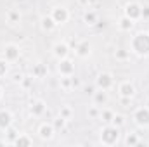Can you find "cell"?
<instances>
[{
  "instance_id": "6da1fadb",
  "label": "cell",
  "mask_w": 149,
  "mask_h": 147,
  "mask_svg": "<svg viewBox=\"0 0 149 147\" xmlns=\"http://www.w3.org/2000/svg\"><path fill=\"white\" fill-rule=\"evenodd\" d=\"M132 49L139 55H149V33H139L132 40Z\"/></svg>"
},
{
  "instance_id": "7a4b0ae2",
  "label": "cell",
  "mask_w": 149,
  "mask_h": 147,
  "mask_svg": "<svg viewBox=\"0 0 149 147\" xmlns=\"http://www.w3.org/2000/svg\"><path fill=\"white\" fill-rule=\"evenodd\" d=\"M118 137H120V133H118V128H116V126H108V128H104V130L101 132V139H102V142L108 144V146L116 144V142H118Z\"/></svg>"
},
{
  "instance_id": "3957f363",
  "label": "cell",
  "mask_w": 149,
  "mask_h": 147,
  "mask_svg": "<svg viewBox=\"0 0 149 147\" xmlns=\"http://www.w3.org/2000/svg\"><path fill=\"white\" fill-rule=\"evenodd\" d=\"M141 12H142V7L139 5V3H128L127 5V9H125V16L127 17H130L132 21H135V19H139L141 17Z\"/></svg>"
},
{
  "instance_id": "277c9868",
  "label": "cell",
  "mask_w": 149,
  "mask_h": 147,
  "mask_svg": "<svg viewBox=\"0 0 149 147\" xmlns=\"http://www.w3.org/2000/svg\"><path fill=\"white\" fill-rule=\"evenodd\" d=\"M52 17H54V21H56L57 24H63V23H66V21H68L70 14H68V10H66L64 7H57V9H54Z\"/></svg>"
},
{
  "instance_id": "5b68a950",
  "label": "cell",
  "mask_w": 149,
  "mask_h": 147,
  "mask_svg": "<svg viewBox=\"0 0 149 147\" xmlns=\"http://www.w3.org/2000/svg\"><path fill=\"white\" fill-rule=\"evenodd\" d=\"M74 71V66L71 61H68V59H61V62H59V73L63 74V76H71Z\"/></svg>"
},
{
  "instance_id": "8992f818",
  "label": "cell",
  "mask_w": 149,
  "mask_h": 147,
  "mask_svg": "<svg viewBox=\"0 0 149 147\" xmlns=\"http://www.w3.org/2000/svg\"><path fill=\"white\" fill-rule=\"evenodd\" d=\"M111 85H113V76H111V74H108V73L99 74V78H97V87H99V88L108 90Z\"/></svg>"
},
{
  "instance_id": "52a82bcc",
  "label": "cell",
  "mask_w": 149,
  "mask_h": 147,
  "mask_svg": "<svg viewBox=\"0 0 149 147\" xmlns=\"http://www.w3.org/2000/svg\"><path fill=\"white\" fill-rule=\"evenodd\" d=\"M135 121L142 126L149 125V109H139L135 112Z\"/></svg>"
},
{
  "instance_id": "ba28073f",
  "label": "cell",
  "mask_w": 149,
  "mask_h": 147,
  "mask_svg": "<svg viewBox=\"0 0 149 147\" xmlns=\"http://www.w3.org/2000/svg\"><path fill=\"white\" fill-rule=\"evenodd\" d=\"M19 57V49L16 45H9L5 49V61H16Z\"/></svg>"
},
{
  "instance_id": "9c48e42d",
  "label": "cell",
  "mask_w": 149,
  "mask_h": 147,
  "mask_svg": "<svg viewBox=\"0 0 149 147\" xmlns=\"http://www.w3.org/2000/svg\"><path fill=\"white\" fill-rule=\"evenodd\" d=\"M12 123V116L9 111H0V128H9Z\"/></svg>"
},
{
  "instance_id": "30bf717a",
  "label": "cell",
  "mask_w": 149,
  "mask_h": 147,
  "mask_svg": "<svg viewBox=\"0 0 149 147\" xmlns=\"http://www.w3.org/2000/svg\"><path fill=\"white\" fill-rule=\"evenodd\" d=\"M120 94H121L123 97H132V95L135 94V88H134V85H130V83H121V85H120Z\"/></svg>"
},
{
  "instance_id": "8fae6325",
  "label": "cell",
  "mask_w": 149,
  "mask_h": 147,
  "mask_svg": "<svg viewBox=\"0 0 149 147\" xmlns=\"http://www.w3.org/2000/svg\"><path fill=\"white\" fill-rule=\"evenodd\" d=\"M54 54H56V57L64 59V57L68 55V45H64V43H57V45L54 47Z\"/></svg>"
},
{
  "instance_id": "7c38bea8",
  "label": "cell",
  "mask_w": 149,
  "mask_h": 147,
  "mask_svg": "<svg viewBox=\"0 0 149 147\" xmlns=\"http://www.w3.org/2000/svg\"><path fill=\"white\" fill-rule=\"evenodd\" d=\"M56 21H54V17H43L42 19V28L43 30H47V31H50V30H54L56 28Z\"/></svg>"
},
{
  "instance_id": "4fadbf2b",
  "label": "cell",
  "mask_w": 149,
  "mask_h": 147,
  "mask_svg": "<svg viewBox=\"0 0 149 147\" xmlns=\"http://www.w3.org/2000/svg\"><path fill=\"white\" fill-rule=\"evenodd\" d=\"M52 133H54V126H50V125H42V128H40L42 139H50Z\"/></svg>"
},
{
  "instance_id": "5bb4252c",
  "label": "cell",
  "mask_w": 149,
  "mask_h": 147,
  "mask_svg": "<svg viewBox=\"0 0 149 147\" xmlns=\"http://www.w3.org/2000/svg\"><path fill=\"white\" fill-rule=\"evenodd\" d=\"M106 101H108V95H106L104 90H101V92H94V102H95V104H104Z\"/></svg>"
},
{
  "instance_id": "9a60e30c",
  "label": "cell",
  "mask_w": 149,
  "mask_h": 147,
  "mask_svg": "<svg viewBox=\"0 0 149 147\" xmlns=\"http://www.w3.org/2000/svg\"><path fill=\"white\" fill-rule=\"evenodd\" d=\"M120 28H121V30H125V31H128V30H132V28H134V21H132L130 17H127V16H125V17L120 21Z\"/></svg>"
},
{
  "instance_id": "2e32d148",
  "label": "cell",
  "mask_w": 149,
  "mask_h": 147,
  "mask_svg": "<svg viewBox=\"0 0 149 147\" xmlns=\"http://www.w3.org/2000/svg\"><path fill=\"white\" fill-rule=\"evenodd\" d=\"M43 111H45V104H43L42 101H38V102H35V104H33V107H31V114H35V116H40Z\"/></svg>"
},
{
  "instance_id": "e0dca14e",
  "label": "cell",
  "mask_w": 149,
  "mask_h": 147,
  "mask_svg": "<svg viewBox=\"0 0 149 147\" xmlns=\"http://www.w3.org/2000/svg\"><path fill=\"white\" fill-rule=\"evenodd\" d=\"M43 74H47V68H45L43 64H37V66H35V69H33V76L42 78Z\"/></svg>"
},
{
  "instance_id": "ac0fdd59",
  "label": "cell",
  "mask_w": 149,
  "mask_h": 147,
  "mask_svg": "<svg viewBox=\"0 0 149 147\" xmlns=\"http://www.w3.org/2000/svg\"><path fill=\"white\" fill-rule=\"evenodd\" d=\"M88 52H90V45H88V42H83V43L78 45V54H80V55H88Z\"/></svg>"
},
{
  "instance_id": "d6986e66",
  "label": "cell",
  "mask_w": 149,
  "mask_h": 147,
  "mask_svg": "<svg viewBox=\"0 0 149 147\" xmlns=\"http://www.w3.org/2000/svg\"><path fill=\"white\" fill-rule=\"evenodd\" d=\"M83 19H85V23H87V24H94V23L97 21V16H95V12H87Z\"/></svg>"
},
{
  "instance_id": "ffe728a7",
  "label": "cell",
  "mask_w": 149,
  "mask_h": 147,
  "mask_svg": "<svg viewBox=\"0 0 149 147\" xmlns=\"http://www.w3.org/2000/svg\"><path fill=\"white\" fill-rule=\"evenodd\" d=\"M14 144H16V146H31V140H30L28 137H19Z\"/></svg>"
},
{
  "instance_id": "44dd1931",
  "label": "cell",
  "mask_w": 149,
  "mask_h": 147,
  "mask_svg": "<svg viewBox=\"0 0 149 147\" xmlns=\"http://www.w3.org/2000/svg\"><path fill=\"white\" fill-rule=\"evenodd\" d=\"M101 116H102V119H104L106 123H109V121H113V116H114V114H113L111 111H104Z\"/></svg>"
},
{
  "instance_id": "7402d4cb",
  "label": "cell",
  "mask_w": 149,
  "mask_h": 147,
  "mask_svg": "<svg viewBox=\"0 0 149 147\" xmlns=\"http://www.w3.org/2000/svg\"><path fill=\"white\" fill-rule=\"evenodd\" d=\"M113 123H114V126H120V125H123V116H121V114H118V116H113Z\"/></svg>"
},
{
  "instance_id": "603a6c76",
  "label": "cell",
  "mask_w": 149,
  "mask_h": 147,
  "mask_svg": "<svg viewBox=\"0 0 149 147\" xmlns=\"http://www.w3.org/2000/svg\"><path fill=\"white\" fill-rule=\"evenodd\" d=\"M61 116H63L64 119H68V118L71 116V109H70V107H63V109H61Z\"/></svg>"
},
{
  "instance_id": "cb8c5ba5",
  "label": "cell",
  "mask_w": 149,
  "mask_h": 147,
  "mask_svg": "<svg viewBox=\"0 0 149 147\" xmlns=\"http://www.w3.org/2000/svg\"><path fill=\"white\" fill-rule=\"evenodd\" d=\"M127 144H128V146H135V144H137V137H135V135H128V137H127Z\"/></svg>"
},
{
  "instance_id": "d4e9b609",
  "label": "cell",
  "mask_w": 149,
  "mask_h": 147,
  "mask_svg": "<svg viewBox=\"0 0 149 147\" xmlns=\"http://www.w3.org/2000/svg\"><path fill=\"white\" fill-rule=\"evenodd\" d=\"M64 121H66V119H64L63 116H61V118H57V119H56V123H54V125H56V128H63V126H64Z\"/></svg>"
},
{
  "instance_id": "484cf974",
  "label": "cell",
  "mask_w": 149,
  "mask_h": 147,
  "mask_svg": "<svg viewBox=\"0 0 149 147\" xmlns=\"http://www.w3.org/2000/svg\"><path fill=\"white\" fill-rule=\"evenodd\" d=\"M5 73H7V64L5 61H0V76H3Z\"/></svg>"
},
{
  "instance_id": "4316f807",
  "label": "cell",
  "mask_w": 149,
  "mask_h": 147,
  "mask_svg": "<svg viewBox=\"0 0 149 147\" xmlns=\"http://www.w3.org/2000/svg\"><path fill=\"white\" fill-rule=\"evenodd\" d=\"M9 17H10V23H16V21L19 19V14H17V12H10Z\"/></svg>"
},
{
  "instance_id": "83f0119b",
  "label": "cell",
  "mask_w": 149,
  "mask_h": 147,
  "mask_svg": "<svg viewBox=\"0 0 149 147\" xmlns=\"http://www.w3.org/2000/svg\"><path fill=\"white\" fill-rule=\"evenodd\" d=\"M141 17H149V7H144V9H142Z\"/></svg>"
},
{
  "instance_id": "f1b7e54d",
  "label": "cell",
  "mask_w": 149,
  "mask_h": 147,
  "mask_svg": "<svg viewBox=\"0 0 149 147\" xmlns=\"http://www.w3.org/2000/svg\"><path fill=\"white\" fill-rule=\"evenodd\" d=\"M78 85H80V80H76V78H73V76H71V87H78Z\"/></svg>"
},
{
  "instance_id": "f546056e",
  "label": "cell",
  "mask_w": 149,
  "mask_h": 147,
  "mask_svg": "<svg viewBox=\"0 0 149 147\" xmlns=\"http://www.w3.org/2000/svg\"><path fill=\"white\" fill-rule=\"evenodd\" d=\"M116 55L123 59V57H127V52H125V50H118V52H116Z\"/></svg>"
},
{
  "instance_id": "4dcf8cb0",
  "label": "cell",
  "mask_w": 149,
  "mask_h": 147,
  "mask_svg": "<svg viewBox=\"0 0 149 147\" xmlns=\"http://www.w3.org/2000/svg\"><path fill=\"white\" fill-rule=\"evenodd\" d=\"M85 92H87L88 95H94V87H87V88H85Z\"/></svg>"
},
{
  "instance_id": "1f68e13d",
  "label": "cell",
  "mask_w": 149,
  "mask_h": 147,
  "mask_svg": "<svg viewBox=\"0 0 149 147\" xmlns=\"http://www.w3.org/2000/svg\"><path fill=\"white\" fill-rule=\"evenodd\" d=\"M14 137H16V132H14V130H9V139H10V140H12V139H14Z\"/></svg>"
},
{
  "instance_id": "d6a6232c",
  "label": "cell",
  "mask_w": 149,
  "mask_h": 147,
  "mask_svg": "<svg viewBox=\"0 0 149 147\" xmlns=\"http://www.w3.org/2000/svg\"><path fill=\"white\" fill-rule=\"evenodd\" d=\"M90 116H97V109H90Z\"/></svg>"
},
{
  "instance_id": "836d02e7",
  "label": "cell",
  "mask_w": 149,
  "mask_h": 147,
  "mask_svg": "<svg viewBox=\"0 0 149 147\" xmlns=\"http://www.w3.org/2000/svg\"><path fill=\"white\" fill-rule=\"evenodd\" d=\"M80 3H81V5H87V3H88V0H80Z\"/></svg>"
},
{
  "instance_id": "e575fe53",
  "label": "cell",
  "mask_w": 149,
  "mask_h": 147,
  "mask_svg": "<svg viewBox=\"0 0 149 147\" xmlns=\"http://www.w3.org/2000/svg\"><path fill=\"white\" fill-rule=\"evenodd\" d=\"M0 97H2V88H0Z\"/></svg>"
},
{
  "instance_id": "d590c367",
  "label": "cell",
  "mask_w": 149,
  "mask_h": 147,
  "mask_svg": "<svg viewBox=\"0 0 149 147\" xmlns=\"http://www.w3.org/2000/svg\"><path fill=\"white\" fill-rule=\"evenodd\" d=\"M148 109H149V102H148Z\"/></svg>"
}]
</instances>
